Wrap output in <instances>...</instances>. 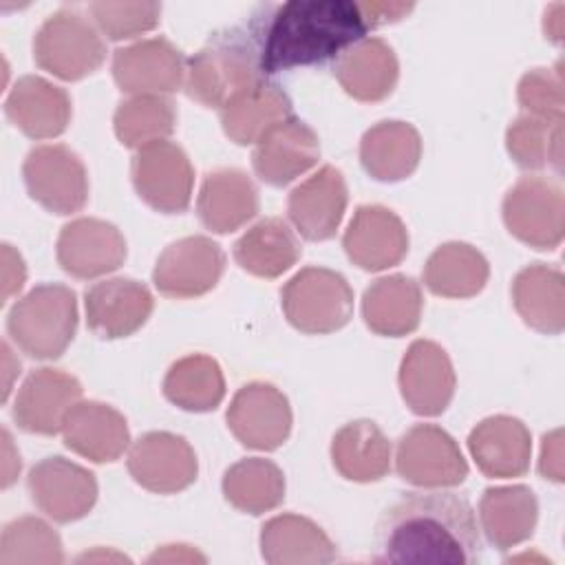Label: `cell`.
Returning a JSON list of instances; mask_svg holds the SVG:
<instances>
[{"label":"cell","instance_id":"6da1fadb","mask_svg":"<svg viewBox=\"0 0 565 565\" xmlns=\"http://www.w3.org/2000/svg\"><path fill=\"white\" fill-rule=\"evenodd\" d=\"M375 561L479 563L481 539L472 505L455 492H413L402 497L377 521Z\"/></svg>","mask_w":565,"mask_h":565},{"label":"cell","instance_id":"7a4b0ae2","mask_svg":"<svg viewBox=\"0 0 565 565\" xmlns=\"http://www.w3.org/2000/svg\"><path fill=\"white\" fill-rule=\"evenodd\" d=\"M358 2L289 0L260 9L249 20L263 75L338 60L366 35Z\"/></svg>","mask_w":565,"mask_h":565},{"label":"cell","instance_id":"3957f363","mask_svg":"<svg viewBox=\"0 0 565 565\" xmlns=\"http://www.w3.org/2000/svg\"><path fill=\"white\" fill-rule=\"evenodd\" d=\"M263 82L258 49L243 29H223L185 64V93L207 108H223L236 95Z\"/></svg>","mask_w":565,"mask_h":565},{"label":"cell","instance_id":"277c9868","mask_svg":"<svg viewBox=\"0 0 565 565\" xmlns=\"http://www.w3.org/2000/svg\"><path fill=\"white\" fill-rule=\"evenodd\" d=\"M77 329L75 291L60 282L35 285L7 316L13 344L35 360H55L73 342Z\"/></svg>","mask_w":565,"mask_h":565},{"label":"cell","instance_id":"5b68a950","mask_svg":"<svg viewBox=\"0 0 565 565\" xmlns=\"http://www.w3.org/2000/svg\"><path fill=\"white\" fill-rule=\"evenodd\" d=\"M280 305L289 324L309 335L342 329L353 316V289L347 278L327 267H305L291 276Z\"/></svg>","mask_w":565,"mask_h":565},{"label":"cell","instance_id":"8992f818","mask_svg":"<svg viewBox=\"0 0 565 565\" xmlns=\"http://www.w3.org/2000/svg\"><path fill=\"white\" fill-rule=\"evenodd\" d=\"M33 57L42 71L64 82H77L104 64L106 44L84 13L60 9L38 29Z\"/></svg>","mask_w":565,"mask_h":565},{"label":"cell","instance_id":"52a82bcc","mask_svg":"<svg viewBox=\"0 0 565 565\" xmlns=\"http://www.w3.org/2000/svg\"><path fill=\"white\" fill-rule=\"evenodd\" d=\"M508 232L534 249H556L565 234V190L552 177H523L503 199Z\"/></svg>","mask_w":565,"mask_h":565},{"label":"cell","instance_id":"ba28073f","mask_svg":"<svg viewBox=\"0 0 565 565\" xmlns=\"http://www.w3.org/2000/svg\"><path fill=\"white\" fill-rule=\"evenodd\" d=\"M22 177L31 199L53 214H75L86 205V166L64 143L35 146L22 163Z\"/></svg>","mask_w":565,"mask_h":565},{"label":"cell","instance_id":"9c48e42d","mask_svg":"<svg viewBox=\"0 0 565 565\" xmlns=\"http://www.w3.org/2000/svg\"><path fill=\"white\" fill-rule=\"evenodd\" d=\"M395 470L404 481L422 488H450L468 477L457 441L435 424H415L399 437Z\"/></svg>","mask_w":565,"mask_h":565},{"label":"cell","instance_id":"30bf717a","mask_svg":"<svg viewBox=\"0 0 565 565\" xmlns=\"http://www.w3.org/2000/svg\"><path fill=\"white\" fill-rule=\"evenodd\" d=\"M132 185L143 203L161 214H181L188 210L194 185V170L174 141L150 143L132 157Z\"/></svg>","mask_w":565,"mask_h":565},{"label":"cell","instance_id":"8fae6325","mask_svg":"<svg viewBox=\"0 0 565 565\" xmlns=\"http://www.w3.org/2000/svg\"><path fill=\"white\" fill-rule=\"evenodd\" d=\"M225 269L223 249L207 236L170 243L152 269V282L168 298H196L216 287Z\"/></svg>","mask_w":565,"mask_h":565},{"label":"cell","instance_id":"7c38bea8","mask_svg":"<svg viewBox=\"0 0 565 565\" xmlns=\"http://www.w3.org/2000/svg\"><path fill=\"white\" fill-rule=\"evenodd\" d=\"M225 419L232 435L252 450H276L291 433L289 399L267 382L241 386L230 402Z\"/></svg>","mask_w":565,"mask_h":565},{"label":"cell","instance_id":"4fadbf2b","mask_svg":"<svg viewBox=\"0 0 565 565\" xmlns=\"http://www.w3.org/2000/svg\"><path fill=\"white\" fill-rule=\"evenodd\" d=\"M26 488L38 505L55 523H73L86 516L97 501L95 475L64 457H44L29 477Z\"/></svg>","mask_w":565,"mask_h":565},{"label":"cell","instance_id":"5bb4252c","mask_svg":"<svg viewBox=\"0 0 565 565\" xmlns=\"http://www.w3.org/2000/svg\"><path fill=\"white\" fill-rule=\"evenodd\" d=\"M126 463L130 477L157 494L185 490L199 472L194 448L181 435L166 430H152L132 441Z\"/></svg>","mask_w":565,"mask_h":565},{"label":"cell","instance_id":"9a60e30c","mask_svg":"<svg viewBox=\"0 0 565 565\" xmlns=\"http://www.w3.org/2000/svg\"><path fill=\"white\" fill-rule=\"evenodd\" d=\"M113 77L130 95H168L185 82V60L170 40L148 38L115 51Z\"/></svg>","mask_w":565,"mask_h":565},{"label":"cell","instance_id":"2e32d148","mask_svg":"<svg viewBox=\"0 0 565 565\" xmlns=\"http://www.w3.org/2000/svg\"><path fill=\"white\" fill-rule=\"evenodd\" d=\"M55 256L66 274L88 280L106 276L124 265L126 241L113 223L82 216L60 230Z\"/></svg>","mask_w":565,"mask_h":565},{"label":"cell","instance_id":"e0dca14e","mask_svg":"<svg viewBox=\"0 0 565 565\" xmlns=\"http://www.w3.org/2000/svg\"><path fill=\"white\" fill-rule=\"evenodd\" d=\"M399 393L422 417L441 415L455 395V369L448 353L433 340H415L399 364Z\"/></svg>","mask_w":565,"mask_h":565},{"label":"cell","instance_id":"ac0fdd59","mask_svg":"<svg viewBox=\"0 0 565 565\" xmlns=\"http://www.w3.org/2000/svg\"><path fill=\"white\" fill-rule=\"evenodd\" d=\"M82 402V384L71 373L42 366L22 382L15 402V424L33 435H55L62 430L71 408Z\"/></svg>","mask_w":565,"mask_h":565},{"label":"cell","instance_id":"d6986e66","mask_svg":"<svg viewBox=\"0 0 565 565\" xmlns=\"http://www.w3.org/2000/svg\"><path fill=\"white\" fill-rule=\"evenodd\" d=\"M86 324L102 340L128 338L139 331L152 313L150 289L132 278H106L84 294Z\"/></svg>","mask_w":565,"mask_h":565},{"label":"cell","instance_id":"ffe728a7","mask_svg":"<svg viewBox=\"0 0 565 565\" xmlns=\"http://www.w3.org/2000/svg\"><path fill=\"white\" fill-rule=\"evenodd\" d=\"M342 247L360 269L382 271L404 260L408 232L393 210L384 205H360L344 230Z\"/></svg>","mask_w":565,"mask_h":565},{"label":"cell","instance_id":"44dd1931","mask_svg":"<svg viewBox=\"0 0 565 565\" xmlns=\"http://www.w3.org/2000/svg\"><path fill=\"white\" fill-rule=\"evenodd\" d=\"M320 159V141L302 119H287L271 128L254 148L252 166L260 181L282 188L311 170Z\"/></svg>","mask_w":565,"mask_h":565},{"label":"cell","instance_id":"7402d4cb","mask_svg":"<svg viewBox=\"0 0 565 565\" xmlns=\"http://www.w3.org/2000/svg\"><path fill=\"white\" fill-rule=\"evenodd\" d=\"M347 201L349 192L342 172L333 166H322L291 190L287 214L302 238L327 241L340 227Z\"/></svg>","mask_w":565,"mask_h":565},{"label":"cell","instance_id":"603a6c76","mask_svg":"<svg viewBox=\"0 0 565 565\" xmlns=\"http://www.w3.org/2000/svg\"><path fill=\"white\" fill-rule=\"evenodd\" d=\"M468 450L486 477L514 479L530 468L532 437L521 419L492 415L470 430Z\"/></svg>","mask_w":565,"mask_h":565},{"label":"cell","instance_id":"cb8c5ba5","mask_svg":"<svg viewBox=\"0 0 565 565\" xmlns=\"http://www.w3.org/2000/svg\"><path fill=\"white\" fill-rule=\"evenodd\" d=\"M9 121L31 139L60 137L71 124V97L64 88L38 75L20 77L4 99Z\"/></svg>","mask_w":565,"mask_h":565},{"label":"cell","instance_id":"d4e9b609","mask_svg":"<svg viewBox=\"0 0 565 565\" xmlns=\"http://www.w3.org/2000/svg\"><path fill=\"white\" fill-rule=\"evenodd\" d=\"M62 437L66 448L95 463L119 459L130 446L126 417L104 402H77L64 419Z\"/></svg>","mask_w":565,"mask_h":565},{"label":"cell","instance_id":"484cf974","mask_svg":"<svg viewBox=\"0 0 565 565\" xmlns=\"http://www.w3.org/2000/svg\"><path fill=\"white\" fill-rule=\"evenodd\" d=\"M333 75L358 102L373 104L386 99L399 77L395 51L380 38H364L349 46L333 64Z\"/></svg>","mask_w":565,"mask_h":565},{"label":"cell","instance_id":"4316f807","mask_svg":"<svg viewBox=\"0 0 565 565\" xmlns=\"http://www.w3.org/2000/svg\"><path fill=\"white\" fill-rule=\"evenodd\" d=\"M196 212L207 230L230 234L256 216L258 190L238 168L214 170L201 183Z\"/></svg>","mask_w":565,"mask_h":565},{"label":"cell","instance_id":"83f0119b","mask_svg":"<svg viewBox=\"0 0 565 565\" xmlns=\"http://www.w3.org/2000/svg\"><path fill=\"white\" fill-rule=\"evenodd\" d=\"M424 298L419 285L404 274L373 280L362 296V318L366 327L386 338H402L419 327Z\"/></svg>","mask_w":565,"mask_h":565},{"label":"cell","instance_id":"f1b7e54d","mask_svg":"<svg viewBox=\"0 0 565 565\" xmlns=\"http://www.w3.org/2000/svg\"><path fill=\"white\" fill-rule=\"evenodd\" d=\"M419 159L422 137L406 121H380L360 139V163L375 181H402L417 170Z\"/></svg>","mask_w":565,"mask_h":565},{"label":"cell","instance_id":"f546056e","mask_svg":"<svg viewBox=\"0 0 565 565\" xmlns=\"http://www.w3.org/2000/svg\"><path fill=\"white\" fill-rule=\"evenodd\" d=\"M294 117L289 95L274 82H258L221 108L225 135L238 143H258L271 128Z\"/></svg>","mask_w":565,"mask_h":565},{"label":"cell","instance_id":"4dcf8cb0","mask_svg":"<svg viewBox=\"0 0 565 565\" xmlns=\"http://www.w3.org/2000/svg\"><path fill=\"white\" fill-rule=\"evenodd\" d=\"M260 554L271 565H318L335 561V545L311 519L278 514L260 530Z\"/></svg>","mask_w":565,"mask_h":565},{"label":"cell","instance_id":"1f68e13d","mask_svg":"<svg viewBox=\"0 0 565 565\" xmlns=\"http://www.w3.org/2000/svg\"><path fill=\"white\" fill-rule=\"evenodd\" d=\"M512 305L527 327L556 335L565 327V280L545 263L523 267L512 280Z\"/></svg>","mask_w":565,"mask_h":565},{"label":"cell","instance_id":"d6a6232c","mask_svg":"<svg viewBox=\"0 0 565 565\" xmlns=\"http://www.w3.org/2000/svg\"><path fill=\"white\" fill-rule=\"evenodd\" d=\"M479 519L486 539L497 550H510L532 536L539 501L527 486L488 488L479 501Z\"/></svg>","mask_w":565,"mask_h":565},{"label":"cell","instance_id":"836d02e7","mask_svg":"<svg viewBox=\"0 0 565 565\" xmlns=\"http://www.w3.org/2000/svg\"><path fill=\"white\" fill-rule=\"evenodd\" d=\"M331 461L349 481H380L391 470V441L371 419L349 422L333 435Z\"/></svg>","mask_w":565,"mask_h":565},{"label":"cell","instance_id":"e575fe53","mask_svg":"<svg viewBox=\"0 0 565 565\" xmlns=\"http://www.w3.org/2000/svg\"><path fill=\"white\" fill-rule=\"evenodd\" d=\"M300 243L289 225L278 216L254 223L236 243L234 260L241 269L258 278H278L300 258Z\"/></svg>","mask_w":565,"mask_h":565},{"label":"cell","instance_id":"d590c367","mask_svg":"<svg viewBox=\"0 0 565 565\" xmlns=\"http://www.w3.org/2000/svg\"><path fill=\"white\" fill-rule=\"evenodd\" d=\"M488 276L486 256L459 241L439 245L424 265V285L441 298H472L486 287Z\"/></svg>","mask_w":565,"mask_h":565},{"label":"cell","instance_id":"8d00e7d4","mask_svg":"<svg viewBox=\"0 0 565 565\" xmlns=\"http://www.w3.org/2000/svg\"><path fill=\"white\" fill-rule=\"evenodd\" d=\"M221 488L230 505L258 516L282 503L285 475L269 459L247 457L225 470Z\"/></svg>","mask_w":565,"mask_h":565},{"label":"cell","instance_id":"74e56055","mask_svg":"<svg viewBox=\"0 0 565 565\" xmlns=\"http://www.w3.org/2000/svg\"><path fill=\"white\" fill-rule=\"evenodd\" d=\"M163 395L168 402L190 413L214 411L225 397L223 371L210 355H185L168 369Z\"/></svg>","mask_w":565,"mask_h":565},{"label":"cell","instance_id":"f35d334b","mask_svg":"<svg viewBox=\"0 0 565 565\" xmlns=\"http://www.w3.org/2000/svg\"><path fill=\"white\" fill-rule=\"evenodd\" d=\"M113 126L126 148L141 150L174 132L177 108L166 95H132L117 106Z\"/></svg>","mask_w":565,"mask_h":565},{"label":"cell","instance_id":"ab89813d","mask_svg":"<svg viewBox=\"0 0 565 565\" xmlns=\"http://www.w3.org/2000/svg\"><path fill=\"white\" fill-rule=\"evenodd\" d=\"M505 148L514 163L525 170L554 168L556 172H561L563 119L521 115L508 126Z\"/></svg>","mask_w":565,"mask_h":565},{"label":"cell","instance_id":"60d3db41","mask_svg":"<svg viewBox=\"0 0 565 565\" xmlns=\"http://www.w3.org/2000/svg\"><path fill=\"white\" fill-rule=\"evenodd\" d=\"M64 550L57 532L38 516H20L4 525L0 565H57Z\"/></svg>","mask_w":565,"mask_h":565},{"label":"cell","instance_id":"b9f144b4","mask_svg":"<svg viewBox=\"0 0 565 565\" xmlns=\"http://www.w3.org/2000/svg\"><path fill=\"white\" fill-rule=\"evenodd\" d=\"M97 29L108 40H130L159 24V2H93L88 7Z\"/></svg>","mask_w":565,"mask_h":565},{"label":"cell","instance_id":"7bdbcfd3","mask_svg":"<svg viewBox=\"0 0 565 565\" xmlns=\"http://www.w3.org/2000/svg\"><path fill=\"white\" fill-rule=\"evenodd\" d=\"M516 97L525 115H534L541 119H563L565 99L561 64H556L554 68L527 71L519 82Z\"/></svg>","mask_w":565,"mask_h":565},{"label":"cell","instance_id":"ee69618b","mask_svg":"<svg viewBox=\"0 0 565 565\" xmlns=\"http://www.w3.org/2000/svg\"><path fill=\"white\" fill-rule=\"evenodd\" d=\"M539 470L554 483L563 481V433L558 428L543 437Z\"/></svg>","mask_w":565,"mask_h":565},{"label":"cell","instance_id":"f6af8a7d","mask_svg":"<svg viewBox=\"0 0 565 565\" xmlns=\"http://www.w3.org/2000/svg\"><path fill=\"white\" fill-rule=\"evenodd\" d=\"M358 9L364 18L366 29H373L380 24L402 20L413 11V4L411 2H360Z\"/></svg>","mask_w":565,"mask_h":565},{"label":"cell","instance_id":"bcb514c9","mask_svg":"<svg viewBox=\"0 0 565 565\" xmlns=\"http://www.w3.org/2000/svg\"><path fill=\"white\" fill-rule=\"evenodd\" d=\"M26 267L22 256L11 247L2 245V302H7L13 294H18L24 285Z\"/></svg>","mask_w":565,"mask_h":565},{"label":"cell","instance_id":"7dc6e473","mask_svg":"<svg viewBox=\"0 0 565 565\" xmlns=\"http://www.w3.org/2000/svg\"><path fill=\"white\" fill-rule=\"evenodd\" d=\"M150 563H174V561H185V563H192V561H205V556H201L196 550H192L190 545H163V550H157L150 558Z\"/></svg>","mask_w":565,"mask_h":565},{"label":"cell","instance_id":"c3c4849f","mask_svg":"<svg viewBox=\"0 0 565 565\" xmlns=\"http://www.w3.org/2000/svg\"><path fill=\"white\" fill-rule=\"evenodd\" d=\"M2 437H4V477H2V486L9 488L15 479V475L20 472V455H13L11 435L7 430H2Z\"/></svg>","mask_w":565,"mask_h":565},{"label":"cell","instance_id":"681fc988","mask_svg":"<svg viewBox=\"0 0 565 565\" xmlns=\"http://www.w3.org/2000/svg\"><path fill=\"white\" fill-rule=\"evenodd\" d=\"M563 11V4H556V15H550L545 13V22L550 20L552 24H545V35L554 42H561V35H563V20H561V13Z\"/></svg>","mask_w":565,"mask_h":565},{"label":"cell","instance_id":"f907efd6","mask_svg":"<svg viewBox=\"0 0 565 565\" xmlns=\"http://www.w3.org/2000/svg\"><path fill=\"white\" fill-rule=\"evenodd\" d=\"M2 353H4V364H7V380H4V395H2V399H7L9 397V391H11V375L13 373H20V362L13 366V371H11V366H9V362H11V349H9V344L7 342H2Z\"/></svg>","mask_w":565,"mask_h":565}]
</instances>
